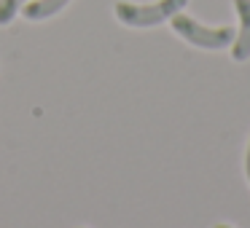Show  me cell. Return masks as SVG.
<instances>
[{
	"label": "cell",
	"instance_id": "6da1fadb",
	"mask_svg": "<svg viewBox=\"0 0 250 228\" xmlns=\"http://www.w3.org/2000/svg\"><path fill=\"white\" fill-rule=\"evenodd\" d=\"M188 0H159L153 6H135V3H116V19L126 27H156V24L172 19L180 8H186Z\"/></svg>",
	"mask_w": 250,
	"mask_h": 228
},
{
	"label": "cell",
	"instance_id": "7a4b0ae2",
	"mask_svg": "<svg viewBox=\"0 0 250 228\" xmlns=\"http://www.w3.org/2000/svg\"><path fill=\"white\" fill-rule=\"evenodd\" d=\"M172 30L186 40V43L199 46V49H210V51L226 49L234 40L231 27H205V24L194 22L191 17H186V14H180V11L172 17Z\"/></svg>",
	"mask_w": 250,
	"mask_h": 228
},
{
	"label": "cell",
	"instance_id": "3957f363",
	"mask_svg": "<svg viewBox=\"0 0 250 228\" xmlns=\"http://www.w3.org/2000/svg\"><path fill=\"white\" fill-rule=\"evenodd\" d=\"M231 3L239 17V33L231 40V57L234 62H245L250 57V0H231Z\"/></svg>",
	"mask_w": 250,
	"mask_h": 228
},
{
	"label": "cell",
	"instance_id": "277c9868",
	"mask_svg": "<svg viewBox=\"0 0 250 228\" xmlns=\"http://www.w3.org/2000/svg\"><path fill=\"white\" fill-rule=\"evenodd\" d=\"M67 3L70 0H33V3L24 6V19H30V22H43V19L60 14Z\"/></svg>",
	"mask_w": 250,
	"mask_h": 228
},
{
	"label": "cell",
	"instance_id": "5b68a950",
	"mask_svg": "<svg viewBox=\"0 0 250 228\" xmlns=\"http://www.w3.org/2000/svg\"><path fill=\"white\" fill-rule=\"evenodd\" d=\"M22 3H27V0H0V27H6V24L14 22V17L19 14Z\"/></svg>",
	"mask_w": 250,
	"mask_h": 228
},
{
	"label": "cell",
	"instance_id": "8992f818",
	"mask_svg": "<svg viewBox=\"0 0 250 228\" xmlns=\"http://www.w3.org/2000/svg\"><path fill=\"white\" fill-rule=\"evenodd\" d=\"M245 174H248V183H250V142H248V156H245Z\"/></svg>",
	"mask_w": 250,
	"mask_h": 228
},
{
	"label": "cell",
	"instance_id": "52a82bcc",
	"mask_svg": "<svg viewBox=\"0 0 250 228\" xmlns=\"http://www.w3.org/2000/svg\"><path fill=\"white\" fill-rule=\"evenodd\" d=\"M215 228H234V226H229V223H218Z\"/></svg>",
	"mask_w": 250,
	"mask_h": 228
}]
</instances>
